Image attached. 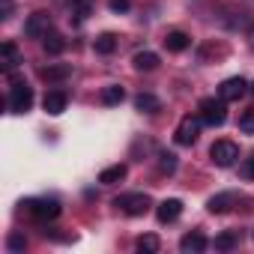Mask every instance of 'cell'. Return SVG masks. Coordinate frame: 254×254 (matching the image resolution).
I'll return each mask as SVG.
<instances>
[{
  "label": "cell",
  "instance_id": "1",
  "mask_svg": "<svg viewBox=\"0 0 254 254\" xmlns=\"http://www.w3.org/2000/svg\"><path fill=\"white\" fill-rule=\"evenodd\" d=\"M21 206L36 221H54L60 215V200L57 197H30V200H21Z\"/></svg>",
  "mask_w": 254,
  "mask_h": 254
},
{
  "label": "cell",
  "instance_id": "2",
  "mask_svg": "<svg viewBox=\"0 0 254 254\" xmlns=\"http://www.w3.org/2000/svg\"><path fill=\"white\" fill-rule=\"evenodd\" d=\"M9 81H12V90H9V99H6L9 111L12 114H27L33 108V87H27L18 78H9Z\"/></svg>",
  "mask_w": 254,
  "mask_h": 254
},
{
  "label": "cell",
  "instance_id": "3",
  "mask_svg": "<svg viewBox=\"0 0 254 254\" xmlns=\"http://www.w3.org/2000/svg\"><path fill=\"white\" fill-rule=\"evenodd\" d=\"M227 102L218 96H206V99H200V105H197V111H200V120L206 123V126H224V120H227V108H224Z\"/></svg>",
  "mask_w": 254,
  "mask_h": 254
},
{
  "label": "cell",
  "instance_id": "4",
  "mask_svg": "<svg viewBox=\"0 0 254 254\" xmlns=\"http://www.w3.org/2000/svg\"><path fill=\"white\" fill-rule=\"evenodd\" d=\"M200 126H203L200 117L186 114V117L180 120V126H177V132H174V141H177L180 147H191V144L200 138Z\"/></svg>",
  "mask_w": 254,
  "mask_h": 254
},
{
  "label": "cell",
  "instance_id": "5",
  "mask_svg": "<svg viewBox=\"0 0 254 254\" xmlns=\"http://www.w3.org/2000/svg\"><path fill=\"white\" fill-rule=\"evenodd\" d=\"M114 206H120L126 215H144L150 206H153V200H150V194H141V191H135V194H120V197H114Z\"/></svg>",
  "mask_w": 254,
  "mask_h": 254
},
{
  "label": "cell",
  "instance_id": "6",
  "mask_svg": "<svg viewBox=\"0 0 254 254\" xmlns=\"http://www.w3.org/2000/svg\"><path fill=\"white\" fill-rule=\"evenodd\" d=\"M209 159H212L218 168H230V165H236V159H239V147H236L233 141H215L212 150H209Z\"/></svg>",
  "mask_w": 254,
  "mask_h": 254
},
{
  "label": "cell",
  "instance_id": "7",
  "mask_svg": "<svg viewBox=\"0 0 254 254\" xmlns=\"http://www.w3.org/2000/svg\"><path fill=\"white\" fill-rule=\"evenodd\" d=\"M51 30V15L48 12H33L27 21H24V36L27 39H45Z\"/></svg>",
  "mask_w": 254,
  "mask_h": 254
},
{
  "label": "cell",
  "instance_id": "8",
  "mask_svg": "<svg viewBox=\"0 0 254 254\" xmlns=\"http://www.w3.org/2000/svg\"><path fill=\"white\" fill-rule=\"evenodd\" d=\"M21 66V51L15 42H3L0 45V69H3L6 75H12L15 69Z\"/></svg>",
  "mask_w": 254,
  "mask_h": 254
},
{
  "label": "cell",
  "instance_id": "9",
  "mask_svg": "<svg viewBox=\"0 0 254 254\" xmlns=\"http://www.w3.org/2000/svg\"><path fill=\"white\" fill-rule=\"evenodd\" d=\"M245 90H248L245 78H227V81L218 87V96H221L224 102H239V99L245 96Z\"/></svg>",
  "mask_w": 254,
  "mask_h": 254
},
{
  "label": "cell",
  "instance_id": "10",
  "mask_svg": "<svg viewBox=\"0 0 254 254\" xmlns=\"http://www.w3.org/2000/svg\"><path fill=\"white\" fill-rule=\"evenodd\" d=\"M183 215V200H177V197H168V200H162L159 206H156V218L162 221V224H171V221H177Z\"/></svg>",
  "mask_w": 254,
  "mask_h": 254
},
{
  "label": "cell",
  "instance_id": "11",
  "mask_svg": "<svg viewBox=\"0 0 254 254\" xmlns=\"http://www.w3.org/2000/svg\"><path fill=\"white\" fill-rule=\"evenodd\" d=\"M66 105H69V96H66L63 90H48L45 99H42V108H45L51 117H60V114L66 111Z\"/></svg>",
  "mask_w": 254,
  "mask_h": 254
},
{
  "label": "cell",
  "instance_id": "12",
  "mask_svg": "<svg viewBox=\"0 0 254 254\" xmlns=\"http://www.w3.org/2000/svg\"><path fill=\"white\" fill-rule=\"evenodd\" d=\"M206 245H209V239L200 230H191L180 239V251H186V254H200V251H206Z\"/></svg>",
  "mask_w": 254,
  "mask_h": 254
},
{
  "label": "cell",
  "instance_id": "13",
  "mask_svg": "<svg viewBox=\"0 0 254 254\" xmlns=\"http://www.w3.org/2000/svg\"><path fill=\"white\" fill-rule=\"evenodd\" d=\"M236 203V194L233 191H221V194H215V197H209V203H206V209L212 212V215H221V212H227L230 206Z\"/></svg>",
  "mask_w": 254,
  "mask_h": 254
},
{
  "label": "cell",
  "instance_id": "14",
  "mask_svg": "<svg viewBox=\"0 0 254 254\" xmlns=\"http://www.w3.org/2000/svg\"><path fill=\"white\" fill-rule=\"evenodd\" d=\"M159 54H153V51H138L135 57H132V66L138 69V72H153V69H159Z\"/></svg>",
  "mask_w": 254,
  "mask_h": 254
},
{
  "label": "cell",
  "instance_id": "15",
  "mask_svg": "<svg viewBox=\"0 0 254 254\" xmlns=\"http://www.w3.org/2000/svg\"><path fill=\"white\" fill-rule=\"evenodd\" d=\"M191 45V39L183 33V30H171L168 36H165V48L171 51V54H180V51H186Z\"/></svg>",
  "mask_w": 254,
  "mask_h": 254
},
{
  "label": "cell",
  "instance_id": "16",
  "mask_svg": "<svg viewBox=\"0 0 254 254\" xmlns=\"http://www.w3.org/2000/svg\"><path fill=\"white\" fill-rule=\"evenodd\" d=\"M69 75H72V66H69V63H54V66H45V69H42V78L51 81V84H60V81H66Z\"/></svg>",
  "mask_w": 254,
  "mask_h": 254
},
{
  "label": "cell",
  "instance_id": "17",
  "mask_svg": "<svg viewBox=\"0 0 254 254\" xmlns=\"http://www.w3.org/2000/svg\"><path fill=\"white\" fill-rule=\"evenodd\" d=\"M135 108L141 114H156V111H162V99L153 96V93H138L135 96Z\"/></svg>",
  "mask_w": 254,
  "mask_h": 254
},
{
  "label": "cell",
  "instance_id": "18",
  "mask_svg": "<svg viewBox=\"0 0 254 254\" xmlns=\"http://www.w3.org/2000/svg\"><path fill=\"white\" fill-rule=\"evenodd\" d=\"M239 239H242V233L239 230H224V233H218L215 236V251H233L236 245H239Z\"/></svg>",
  "mask_w": 254,
  "mask_h": 254
},
{
  "label": "cell",
  "instance_id": "19",
  "mask_svg": "<svg viewBox=\"0 0 254 254\" xmlns=\"http://www.w3.org/2000/svg\"><path fill=\"white\" fill-rule=\"evenodd\" d=\"M42 48H45V54L57 57V54H63V48H66V39H63L57 30H48V36L42 39Z\"/></svg>",
  "mask_w": 254,
  "mask_h": 254
},
{
  "label": "cell",
  "instance_id": "20",
  "mask_svg": "<svg viewBox=\"0 0 254 254\" xmlns=\"http://www.w3.org/2000/svg\"><path fill=\"white\" fill-rule=\"evenodd\" d=\"M126 174H129V168H126V165H111V168H105V171L99 174V183H105V186H114V183L126 180Z\"/></svg>",
  "mask_w": 254,
  "mask_h": 254
},
{
  "label": "cell",
  "instance_id": "21",
  "mask_svg": "<svg viewBox=\"0 0 254 254\" xmlns=\"http://www.w3.org/2000/svg\"><path fill=\"white\" fill-rule=\"evenodd\" d=\"M75 15V21H84L87 15H93V0H69V18Z\"/></svg>",
  "mask_w": 254,
  "mask_h": 254
},
{
  "label": "cell",
  "instance_id": "22",
  "mask_svg": "<svg viewBox=\"0 0 254 254\" xmlns=\"http://www.w3.org/2000/svg\"><path fill=\"white\" fill-rule=\"evenodd\" d=\"M126 99V90L120 87V84H108V87H102V102L105 105H120Z\"/></svg>",
  "mask_w": 254,
  "mask_h": 254
},
{
  "label": "cell",
  "instance_id": "23",
  "mask_svg": "<svg viewBox=\"0 0 254 254\" xmlns=\"http://www.w3.org/2000/svg\"><path fill=\"white\" fill-rule=\"evenodd\" d=\"M162 248V239L156 236V233H144V236H138V251H144V254H156Z\"/></svg>",
  "mask_w": 254,
  "mask_h": 254
},
{
  "label": "cell",
  "instance_id": "24",
  "mask_svg": "<svg viewBox=\"0 0 254 254\" xmlns=\"http://www.w3.org/2000/svg\"><path fill=\"white\" fill-rule=\"evenodd\" d=\"M93 45H96V54H114L117 51V36L114 33H102Z\"/></svg>",
  "mask_w": 254,
  "mask_h": 254
},
{
  "label": "cell",
  "instance_id": "25",
  "mask_svg": "<svg viewBox=\"0 0 254 254\" xmlns=\"http://www.w3.org/2000/svg\"><path fill=\"white\" fill-rule=\"evenodd\" d=\"M239 132H245V135H254V108H248V111L239 117Z\"/></svg>",
  "mask_w": 254,
  "mask_h": 254
},
{
  "label": "cell",
  "instance_id": "26",
  "mask_svg": "<svg viewBox=\"0 0 254 254\" xmlns=\"http://www.w3.org/2000/svg\"><path fill=\"white\" fill-rule=\"evenodd\" d=\"M159 168H162L165 174H174V171H177V156H174V153H159Z\"/></svg>",
  "mask_w": 254,
  "mask_h": 254
},
{
  "label": "cell",
  "instance_id": "27",
  "mask_svg": "<svg viewBox=\"0 0 254 254\" xmlns=\"http://www.w3.org/2000/svg\"><path fill=\"white\" fill-rule=\"evenodd\" d=\"M6 248H9V251H24V248H27V236H24V233H9Z\"/></svg>",
  "mask_w": 254,
  "mask_h": 254
},
{
  "label": "cell",
  "instance_id": "28",
  "mask_svg": "<svg viewBox=\"0 0 254 254\" xmlns=\"http://www.w3.org/2000/svg\"><path fill=\"white\" fill-rule=\"evenodd\" d=\"M239 174H242L245 180H254V153H251V156H248V159L242 162V168H239Z\"/></svg>",
  "mask_w": 254,
  "mask_h": 254
},
{
  "label": "cell",
  "instance_id": "29",
  "mask_svg": "<svg viewBox=\"0 0 254 254\" xmlns=\"http://www.w3.org/2000/svg\"><path fill=\"white\" fill-rule=\"evenodd\" d=\"M12 9H15L12 0H0V18H3V21H9V18H12Z\"/></svg>",
  "mask_w": 254,
  "mask_h": 254
},
{
  "label": "cell",
  "instance_id": "30",
  "mask_svg": "<svg viewBox=\"0 0 254 254\" xmlns=\"http://www.w3.org/2000/svg\"><path fill=\"white\" fill-rule=\"evenodd\" d=\"M108 6H111L114 12H129L132 3H129V0H108Z\"/></svg>",
  "mask_w": 254,
  "mask_h": 254
},
{
  "label": "cell",
  "instance_id": "31",
  "mask_svg": "<svg viewBox=\"0 0 254 254\" xmlns=\"http://www.w3.org/2000/svg\"><path fill=\"white\" fill-rule=\"evenodd\" d=\"M248 45H251V48H254V24H251V27H248Z\"/></svg>",
  "mask_w": 254,
  "mask_h": 254
},
{
  "label": "cell",
  "instance_id": "32",
  "mask_svg": "<svg viewBox=\"0 0 254 254\" xmlns=\"http://www.w3.org/2000/svg\"><path fill=\"white\" fill-rule=\"evenodd\" d=\"M251 93H254V84H251Z\"/></svg>",
  "mask_w": 254,
  "mask_h": 254
}]
</instances>
